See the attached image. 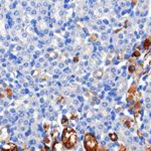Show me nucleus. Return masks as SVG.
<instances>
[{
  "label": "nucleus",
  "mask_w": 151,
  "mask_h": 151,
  "mask_svg": "<svg viewBox=\"0 0 151 151\" xmlns=\"http://www.w3.org/2000/svg\"><path fill=\"white\" fill-rule=\"evenodd\" d=\"M60 141H62L65 149L73 150L78 143L77 132H76L72 127L67 126V127H65L64 130H63V133H62V135H60Z\"/></svg>",
  "instance_id": "f257e3e1"
},
{
  "label": "nucleus",
  "mask_w": 151,
  "mask_h": 151,
  "mask_svg": "<svg viewBox=\"0 0 151 151\" xmlns=\"http://www.w3.org/2000/svg\"><path fill=\"white\" fill-rule=\"evenodd\" d=\"M84 148L86 151H99V143L96 136L92 133H86L84 136Z\"/></svg>",
  "instance_id": "f03ea898"
},
{
  "label": "nucleus",
  "mask_w": 151,
  "mask_h": 151,
  "mask_svg": "<svg viewBox=\"0 0 151 151\" xmlns=\"http://www.w3.org/2000/svg\"><path fill=\"white\" fill-rule=\"evenodd\" d=\"M136 90H137V83H134V84L128 89L127 91V96H126V100L127 102H132L135 99V94Z\"/></svg>",
  "instance_id": "7ed1b4c3"
},
{
  "label": "nucleus",
  "mask_w": 151,
  "mask_h": 151,
  "mask_svg": "<svg viewBox=\"0 0 151 151\" xmlns=\"http://www.w3.org/2000/svg\"><path fill=\"white\" fill-rule=\"evenodd\" d=\"M65 147L62 141H58L57 138H53L52 142V151H64Z\"/></svg>",
  "instance_id": "20e7f679"
},
{
  "label": "nucleus",
  "mask_w": 151,
  "mask_h": 151,
  "mask_svg": "<svg viewBox=\"0 0 151 151\" xmlns=\"http://www.w3.org/2000/svg\"><path fill=\"white\" fill-rule=\"evenodd\" d=\"M1 151H18V148L14 143L12 142H5L2 144Z\"/></svg>",
  "instance_id": "39448f33"
},
{
  "label": "nucleus",
  "mask_w": 151,
  "mask_h": 151,
  "mask_svg": "<svg viewBox=\"0 0 151 151\" xmlns=\"http://www.w3.org/2000/svg\"><path fill=\"white\" fill-rule=\"evenodd\" d=\"M150 47H151V37L148 36V37L145 38L144 41H143V50H149Z\"/></svg>",
  "instance_id": "423d86ee"
},
{
  "label": "nucleus",
  "mask_w": 151,
  "mask_h": 151,
  "mask_svg": "<svg viewBox=\"0 0 151 151\" xmlns=\"http://www.w3.org/2000/svg\"><path fill=\"white\" fill-rule=\"evenodd\" d=\"M140 109H141V103H140V101H136L135 105H134V111H135V114L139 113Z\"/></svg>",
  "instance_id": "0eeeda50"
},
{
  "label": "nucleus",
  "mask_w": 151,
  "mask_h": 151,
  "mask_svg": "<svg viewBox=\"0 0 151 151\" xmlns=\"http://www.w3.org/2000/svg\"><path fill=\"white\" fill-rule=\"evenodd\" d=\"M128 70H129V73H130V74H133V73L136 70V64L131 63V65H129V68H128Z\"/></svg>",
  "instance_id": "6e6552de"
},
{
  "label": "nucleus",
  "mask_w": 151,
  "mask_h": 151,
  "mask_svg": "<svg viewBox=\"0 0 151 151\" xmlns=\"http://www.w3.org/2000/svg\"><path fill=\"white\" fill-rule=\"evenodd\" d=\"M109 137H110V139L112 141H114V142L118 140V136H117L116 133H110V134H109Z\"/></svg>",
  "instance_id": "1a4fd4ad"
},
{
  "label": "nucleus",
  "mask_w": 151,
  "mask_h": 151,
  "mask_svg": "<svg viewBox=\"0 0 151 151\" xmlns=\"http://www.w3.org/2000/svg\"><path fill=\"white\" fill-rule=\"evenodd\" d=\"M60 121H62V124H63V125H65V127H67V126H68V122H69V120L67 119V117H65V116H63V117H62V120H60Z\"/></svg>",
  "instance_id": "9d476101"
},
{
  "label": "nucleus",
  "mask_w": 151,
  "mask_h": 151,
  "mask_svg": "<svg viewBox=\"0 0 151 151\" xmlns=\"http://www.w3.org/2000/svg\"><path fill=\"white\" fill-rule=\"evenodd\" d=\"M139 57H140V50H134V52H133V58H139Z\"/></svg>",
  "instance_id": "9b49d317"
},
{
  "label": "nucleus",
  "mask_w": 151,
  "mask_h": 151,
  "mask_svg": "<svg viewBox=\"0 0 151 151\" xmlns=\"http://www.w3.org/2000/svg\"><path fill=\"white\" fill-rule=\"evenodd\" d=\"M5 92L7 93V96H8L9 98H11V97H12V91H11V89H9V88H7V89L5 90Z\"/></svg>",
  "instance_id": "f8f14e48"
},
{
  "label": "nucleus",
  "mask_w": 151,
  "mask_h": 151,
  "mask_svg": "<svg viewBox=\"0 0 151 151\" xmlns=\"http://www.w3.org/2000/svg\"><path fill=\"white\" fill-rule=\"evenodd\" d=\"M99 151H109V149H108V148L105 147V146L101 145V146L99 147Z\"/></svg>",
  "instance_id": "ddd939ff"
},
{
  "label": "nucleus",
  "mask_w": 151,
  "mask_h": 151,
  "mask_svg": "<svg viewBox=\"0 0 151 151\" xmlns=\"http://www.w3.org/2000/svg\"><path fill=\"white\" fill-rule=\"evenodd\" d=\"M40 151H50V148H48V146H47V145H45V147L41 148V149H40Z\"/></svg>",
  "instance_id": "4468645a"
},
{
  "label": "nucleus",
  "mask_w": 151,
  "mask_h": 151,
  "mask_svg": "<svg viewBox=\"0 0 151 151\" xmlns=\"http://www.w3.org/2000/svg\"><path fill=\"white\" fill-rule=\"evenodd\" d=\"M97 36H98L97 35H93L91 36V40H92V41H95V40H97Z\"/></svg>",
  "instance_id": "2eb2a0df"
},
{
  "label": "nucleus",
  "mask_w": 151,
  "mask_h": 151,
  "mask_svg": "<svg viewBox=\"0 0 151 151\" xmlns=\"http://www.w3.org/2000/svg\"><path fill=\"white\" fill-rule=\"evenodd\" d=\"M146 151H151V146H148V147L146 148Z\"/></svg>",
  "instance_id": "dca6fc26"
},
{
  "label": "nucleus",
  "mask_w": 151,
  "mask_h": 151,
  "mask_svg": "<svg viewBox=\"0 0 151 151\" xmlns=\"http://www.w3.org/2000/svg\"><path fill=\"white\" fill-rule=\"evenodd\" d=\"M29 151H35V150H29Z\"/></svg>",
  "instance_id": "f3484780"
}]
</instances>
